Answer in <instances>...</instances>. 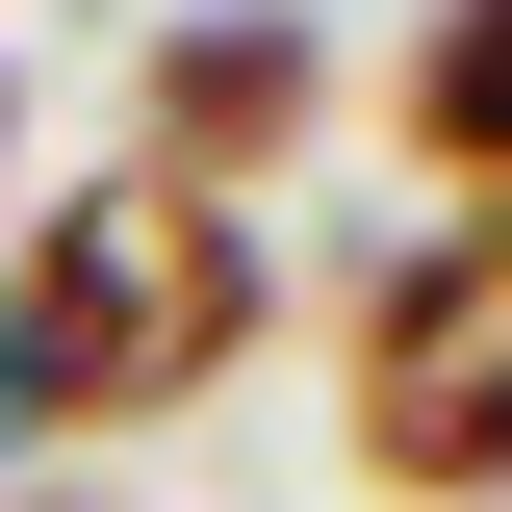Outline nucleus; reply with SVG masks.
Here are the masks:
<instances>
[{
	"label": "nucleus",
	"mask_w": 512,
	"mask_h": 512,
	"mask_svg": "<svg viewBox=\"0 0 512 512\" xmlns=\"http://www.w3.org/2000/svg\"><path fill=\"white\" fill-rule=\"evenodd\" d=\"M308 26H282V0H231V26H180V52H154V154H180V180H231V154H282V128H308Z\"/></svg>",
	"instance_id": "nucleus-3"
},
{
	"label": "nucleus",
	"mask_w": 512,
	"mask_h": 512,
	"mask_svg": "<svg viewBox=\"0 0 512 512\" xmlns=\"http://www.w3.org/2000/svg\"><path fill=\"white\" fill-rule=\"evenodd\" d=\"M410 154H461V180L512 205V0H436V52H410Z\"/></svg>",
	"instance_id": "nucleus-4"
},
{
	"label": "nucleus",
	"mask_w": 512,
	"mask_h": 512,
	"mask_svg": "<svg viewBox=\"0 0 512 512\" xmlns=\"http://www.w3.org/2000/svg\"><path fill=\"white\" fill-rule=\"evenodd\" d=\"M359 461L384 487H512V205H461L436 256H384V308H359Z\"/></svg>",
	"instance_id": "nucleus-2"
},
{
	"label": "nucleus",
	"mask_w": 512,
	"mask_h": 512,
	"mask_svg": "<svg viewBox=\"0 0 512 512\" xmlns=\"http://www.w3.org/2000/svg\"><path fill=\"white\" fill-rule=\"evenodd\" d=\"M0 333H26V410H205V384L256 359V231H231V180L103 154V180L26 231Z\"/></svg>",
	"instance_id": "nucleus-1"
},
{
	"label": "nucleus",
	"mask_w": 512,
	"mask_h": 512,
	"mask_svg": "<svg viewBox=\"0 0 512 512\" xmlns=\"http://www.w3.org/2000/svg\"><path fill=\"white\" fill-rule=\"evenodd\" d=\"M0 436H26V333H0Z\"/></svg>",
	"instance_id": "nucleus-5"
}]
</instances>
